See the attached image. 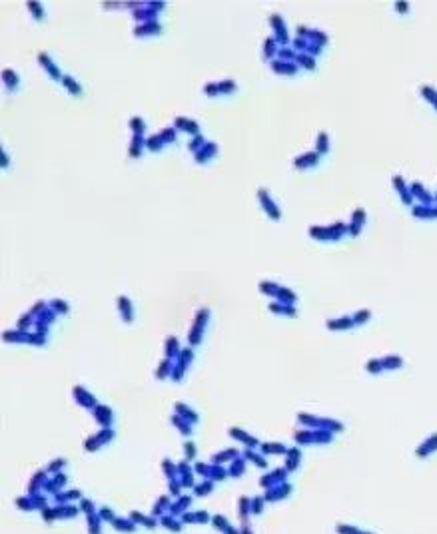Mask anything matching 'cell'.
Masks as SVG:
<instances>
[{"mask_svg":"<svg viewBox=\"0 0 437 534\" xmlns=\"http://www.w3.org/2000/svg\"><path fill=\"white\" fill-rule=\"evenodd\" d=\"M337 530H339V532H345V534H359L357 530H353V528H347V526H337Z\"/></svg>","mask_w":437,"mask_h":534,"instance_id":"1","label":"cell"}]
</instances>
